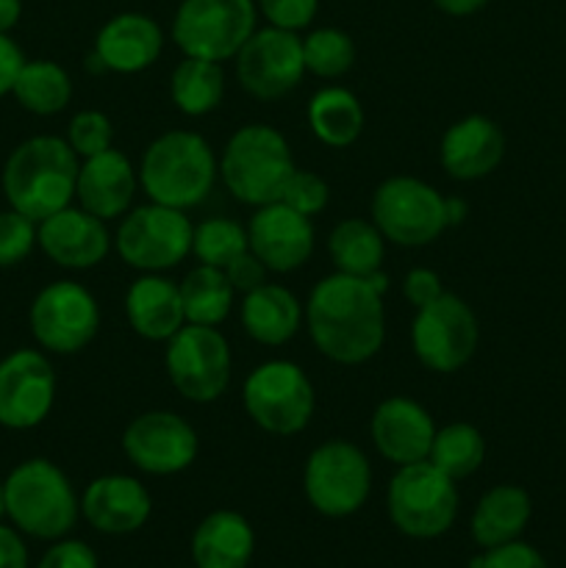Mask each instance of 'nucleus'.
Instances as JSON below:
<instances>
[{
	"label": "nucleus",
	"mask_w": 566,
	"mask_h": 568,
	"mask_svg": "<svg viewBox=\"0 0 566 568\" xmlns=\"http://www.w3.org/2000/svg\"><path fill=\"white\" fill-rule=\"evenodd\" d=\"M372 442L377 453L394 466H411L427 460L436 425L420 403L408 397H388L372 416Z\"/></svg>",
	"instance_id": "obj_20"
},
{
	"label": "nucleus",
	"mask_w": 566,
	"mask_h": 568,
	"mask_svg": "<svg viewBox=\"0 0 566 568\" xmlns=\"http://www.w3.org/2000/svg\"><path fill=\"white\" fill-rule=\"evenodd\" d=\"M442 166L455 181H481L492 175L505 155V133L494 120L469 114L444 131Z\"/></svg>",
	"instance_id": "obj_21"
},
{
	"label": "nucleus",
	"mask_w": 566,
	"mask_h": 568,
	"mask_svg": "<svg viewBox=\"0 0 566 568\" xmlns=\"http://www.w3.org/2000/svg\"><path fill=\"white\" fill-rule=\"evenodd\" d=\"M305 75L303 39L294 31L266 26L236 53V78L247 94L259 100H281L297 89Z\"/></svg>",
	"instance_id": "obj_15"
},
{
	"label": "nucleus",
	"mask_w": 566,
	"mask_h": 568,
	"mask_svg": "<svg viewBox=\"0 0 566 568\" xmlns=\"http://www.w3.org/2000/svg\"><path fill=\"white\" fill-rule=\"evenodd\" d=\"M244 410L270 436H297L314 416V386L292 361L255 366L242 388Z\"/></svg>",
	"instance_id": "obj_8"
},
{
	"label": "nucleus",
	"mask_w": 566,
	"mask_h": 568,
	"mask_svg": "<svg viewBox=\"0 0 566 568\" xmlns=\"http://www.w3.org/2000/svg\"><path fill=\"white\" fill-rule=\"evenodd\" d=\"M216 155L200 133L170 131L148 144L139 164V186L150 203L170 209H194L216 183Z\"/></svg>",
	"instance_id": "obj_3"
},
{
	"label": "nucleus",
	"mask_w": 566,
	"mask_h": 568,
	"mask_svg": "<svg viewBox=\"0 0 566 568\" xmlns=\"http://www.w3.org/2000/svg\"><path fill=\"white\" fill-rule=\"evenodd\" d=\"M255 6L270 26L297 33L314 22L320 0H255Z\"/></svg>",
	"instance_id": "obj_40"
},
{
	"label": "nucleus",
	"mask_w": 566,
	"mask_h": 568,
	"mask_svg": "<svg viewBox=\"0 0 566 568\" xmlns=\"http://www.w3.org/2000/svg\"><path fill=\"white\" fill-rule=\"evenodd\" d=\"M37 568H98V558L83 541H59L44 552Z\"/></svg>",
	"instance_id": "obj_43"
},
{
	"label": "nucleus",
	"mask_w": 566,
	"mask_h": 568,
	"mask_svg": "<svg viewBox=\"0 0 566 568\" xmlns=\"http://www.w3.org/2000/svg\"><path fill=\"white\" fill-rule=\"evenodd\" d=\"M327 200H331V186L309 170H294L281 194V203L303 216H316L320 211H325Z\"/></svg>",
	"instance_id": "obj_39"
},
{
	"label": "nucleus",
	"mask_w": 566,
	"mask_h": 568,
	"mask_svg": "<svg viewBox=\"0 0 566 568\" xmlns=\"http://www.w3.org/2000/svg\"><path fill=\"white\" fill-rule=\"evenodd\" d=\"M6 516V486H3V480H0V519H3Z\"/></svg>",
	"instance_id": "obj_51"
},
{
	"label": "nucleus",
	"mask_w": 566,
	"mask_h": 568,
	"mask_svg": "<svg viewBox=\"0 0 566 568\" xmlns=\"http://www.w3.org/2000/svg\"><path fill=\"white\" fill-rule=\"evenodd\" d=\"M303 488L316 514L327 519L353 516L370 497V460L350 442L320 444L305 464Z\"/></svg>",
	"instance_id": "obj_13"
},
{
	"label": "nucleus",
	"mask_w": 566,
	"mask_h": 568,
	"mask_svg": "<svg viewBox=\"0 0 566 568\" xmlns=\"http://www.w3.org/2000/svg\"><path fill=\"white\" fill-rule=\"evenodd\" d=\"M137 183L139 172L133 170L128 155L109 148L92 159H83L78 170L75 200L83 211L109 222L125 214L137 194Z\"/></svg>",
	"instance_id": "obj_23"
},
{
	"label": "nucleus",
	"mask_w": 566,
	"mask_h": 568,
	"mask_svg": "<svg viewBox=\"0 0 566 568\" xmlns=\"http://www.w3.org/2000/svg\"><path fill=\"white\" fill-rule=\"evenodd\" d=\"M3 486L6 516L26 536L55 541L75 527L81 503L64 471L48 458H31L11 469Z\"/></svg>",
	"instance_id": "obj_5"
},
{
	"label": "nucleus",
	"mask_w": 566,
	"mask_h": 568,
	"mask_svg": "<svg viewBox=\"0 0 566 568\" xmlns=\"http://www.w3.org/2000/svg\"><path fill=\"white\" fill-rule=\"evenodd\" d=\"M481 342L477 316L455 294L444 292L433 303L416 308L411 322V347L422 366L438 375H449L466 366Z\"/></svg>",
	"instance_id": "obj_11"
},
{
	"label": "nucleus",
	"mask_w": 566,
	"mask_h": 568,
	"mask_svg": "<svg viewBox=\"0 0 566 568\" xmlns=\"http://www.w3.org/2000/svg\"><path fill=\"white\" fill-rule=\"evenodd\" d=\"M250 250L270 272H294L314 253V225L311 216L297 214L286 203H270L255 209L247 225Z\"/></svg>",
	"instance_id": "obj_18"
},
{
	"label": "nucleus",
	"mask_w": 566,
	"mask_h": 568,
	"mask_svg": "<svg viewBox=\"0 0 566 568\" xmlns=\"http://www.w3.org/2000/svg\"><path fill=\"white\" fill-rule=\"evenodd\" d=\"M222 272H225L228 281H231V286L236 288V292L250 294V292H253V288L264 286V283H266V272H270V270H266V266L261 264L259 255H255L253 250H247V253L236 255V258H233L231 264H228Z\"/></svg>",
	"instance_id": "obj_42"
},
{
	"label": "nucleus",
	"mask_w": 566,
	"mask_h": 568,
	"mask_svg": "<svg viewBox=\"0 0 566 568\" xmlns=\"http://www.w3.org/2000/svg\"><path fill=\"white\" fill-rule=\"evenodd\" d=\"M259 6L255 0H183L172 20V39L183 55L209 61L236 59L253 37Z\"/></svg>",
	"instance_id": "obj_7"
},
{
	"label": "nucleus",
	"mask_w": 566,
	"mask_h": 568,
	"mask_svg": "<svg viewBox=\"0 0 566 568\" xmlns=\"http://www.w3.org/2000/svg\"><path fill=\"white\" fill-rule=\"evenodd\" d=\"M433 3L449 17H469L475 11H481L488 0H433Z\"/></svg>",
	"instance_id": "obj_47"
},
{
	"label": "nucleus",
	"mask_w": 566,
	"mask_h": 568,
	"mask_svg": "<svg viewBox=\"0 0 566 568\" xmlns=\"http://www.w3.org/2000/svg\"><path fill=\"white\" fill-rule=\"evenodd\" d=\"M125 316L133 333L148 342H170L183 325L181 286L159 272H144L125 294Z\"/></svg>",
	"instance_id": "obj_25"
},
{
	"label": "nucleus",
	"mask_w": 566,
	"mask_h": 568,
	"mask_svg": "<svg viewBox=\"0 0 566 568\" xmlns=\"http://www.w3.org/2000/svg\"><path fill=\"white\" fill-rule=\"evenodd\" d=\"M37 222L20 211H0V270L17 266L37 247Z\"/></svg>",
	"instance_id": "obj_38"
},
{
	"label": "nucleus",
	"mask_w": 566,
	"mask_h": 568,
	"mask_svg": "<svg viewBox=\"0 0 566 568\" xmlns=\"http://www.w3.org/2000/svg\"><path fill=\"white\" fill-rule=\"evenodd\" d=\"M87 72H89V75H105V72H109V70H105L103 59H100V55L94 53V50L87 55Z\"/></svg>",
	"instance_id": "obj_50"
},
{
	"label": "nucleus",
	"mask_w": 566,
	"mask_h": 568,
	"mask_svg": "<svg viewBox=\"0 0 566 568\" xmlns=\"http://www.w3.org/2000/svg\"><path fill=\"white\" fill-rule=\"evenodd\" d=\"M305 72L316 78H342L355 61V44L342 28H316L303 39Z\"/></svg>",
	"instance_id": "obj_36"
},
{
	"label": "nucleus",
	"mask_w": 566,
	"mask_h": 568,
	"mask_svg": "<svg viewBox=\"0 0 566 568\" xmlns=\"http://www.w3.org/2000/svg\"><path fill=\"white\" fill-rule=\"evenodd\" d=\"M403 294L414 308H422V305L433 303V300L444 294L442 277L433 270H411L408 275H405Z\"/></svg>",
	"instance_id": "obj_44"
},
{
	"label": "nucleus",
	"mask_w": 566,
	"mask_h": 568,
	"mask_svg": "<svg viewBox=\"0 0 566 568\" xmlns=\"http://www.w3.org/2000/svg\"><path fill=\"white\" fill-rule=\"evenodd\" d=\"M305 325L314 347L333 364H366L381 353L386 338L383 294L366 277L327 275L311 292Z\"/></svg>",
	"instance_id": "obj_1"
},
{
	"label": "nucleus",
	"mask_w": 566,
	"mask_h": 568,
	"mask_svg": "<svg viewBox=\"0 0 566 568\" xmlns=\"http://www.w3.org/2000/svg\"><path fill=\"white\" fill-rule=\"evenodd\" d=\"M383 233L370 220H344L333 227L327 239V253H331L336 272L353 277H370L372 272L383 270L386 247H383Z\"/></svg>",
	"instance_id": "obj_30"
},
{
	"label": "nucleus",
	"mask_w": 566,
	"mask_h": 568,
	"mask_svg": "<svg viewBox=\"0 0 566 568\" xmlns=\"http://www.w3.org/2000/svg\"><path fill=\"white\" fill-rule=\"evenodd\" d=\"M469 214V205L464 203L461 197H444V216H447V227L461 225Z\"/></svg>",
	"instance_id": "obj_49"
},
{
	"label": "nucleus",
	"mask_w": 566,
	"mask_h": 568,
	"mask_svg": "<svg viewBox=\"0 0 566 568\" xmlns=\"http://www.w3.org/2000/svg\"><path fill=\"white\" fill-rule=\"evenodd\" d=\"M161 50H164V33L159 22L139 11L111 17L94 39V53L103 59L105 70L120 75H137L153 67Z\"/></svg>",
	"instance_id": "obj_24"
},
{
	"label": "nucleus",
	"mask_w": 566,
	"mask_h": 568,
	"mask_svg": "<svg viewBox=\"0 0 566 568\" xmlns=\"http://www.w3.org/2000/svg\"><path fill=\"white\" fill-rule=\"evenodd\" d=\"M372 222L400 247H425L447 231L444 197L420 178H388L372 194Z\"/></svg>",
	"instance_id": "obj_10"
},
{
	"label": "nucleus",
	"mask_w": 566,
	"mask_h": 568,
	"mask_svg": "<svg viewBox=\"0 0 566 568\" xmlns=\"http://www.w3.org/2000/svg\"><path fill=\"white\" fill-rule=\"evenodd\" d=\"M28 325L39 347L55 355H75L98 336V300L81 283L55 281L33 297Z\"/></svg>",
	"instance_id": "obj_14"
},
{
	"label": "nucleus",
	"mask_w": 566,
	"mask_h": 568,
	"mask_svg": "<svg viewBox=\"0 0 566 568\" xmlns=\"http://www.w3.org/2000/svg\"><path fill=\"white\" fill-rule=\"evenodd\" d=\"M309 125L327 148H350L364 131V109L350 89L325 87L311 98Z\"/></svg>",
	"instance_id": "obj_29"
},
{
	"label": "nucleus",
	"mask_w": 566,
	"mask_h": 568,
	"mask_svg": "<svg viewBox=\"0 0 566 568\" xmlns=\"http://www.w3.org/2000/svg\"><path fill=\"white\" fill-rule=\"evenodd\" d=\"M0 568H28V549L11 527L0 525Z\"/></svg>",
	"instance_id": "obj_46"
},
{
	"label": "nucleus",
	"mask_w": 566,
	"mask_h": 568,
	"mask_svg": "<svg viewBox=\"0 0 566 568\" xmlns=\"http://www.w3.org/2000/svg\"><path fill=\"white\" fill-rule=\"evenodd\" d=\"M242 325L253 342L266 347H281L297 336L303 325V305L289 288L277 283H264L244 294Z\"/></svg>",
	"instance_id": "obj_27"
},
{
	"label": "nucleus",
	"mask_w": 566,
	"mask_h": 568,
	"mask_svg": "<svg viewBox=\"0 0 566 568\" xmlns=\"http://www.w3.org/2000/svg\"><path fill=\"white\" fill-rule=\"evenodd\" d=\"M83 519L105 536L137 532L150 519V494L137 477L105 475L89 483L81 499Z\"/></svg>",
	"instance_id": "obj_22"
},
{
	"label": "nucleus",
	"mask_w": 566,
	"mask_h": 568,
	"mask_svg": "<svg viewBox=\"0 0 566 568\" xmlns=\"http://www.w3.org/2000/svg\"><path fill=\"white\" fill-rule=\"evenodd\" d=\"M483 458H486V438L475 425H466V422H453L436 430L431 455H427V460L455 483L475 475L483 466Z\"/></svg>",
	"instance_id": "obj_34"
},
{
	"label": "nucleus",
	"mask_w": 566,
	"mask_h": 568,
	"mask_svg": "<svg viewBox=\"0 0 566 568\" xmlns=\"http://www.w3.org/2000/svg\"><path fill=\"white\" fill-rule=\"evenodd\" d=\"M294 170L297 166L283 133L259 122L239 128L220 155L222 183L239 203L253 209L277 203Z\"/></svg>",
	"instance_id": "obj_4"
},
{
	"label": "nucleus",
	"mask_w": 566,
	"mask_h": 568,
	"mask_svg": "<svg viewBox=\"0 0 566 568\" xmlns=\"http://www.w3.org/2000/svg\"><path fill=\"white\" fill-rule=\"evenodd\" d=\"M483 568H549L538 549L530 544L511 541L503 547H494L483 555Z\"/></svg>",
	"instance_id": "obj_41"
},
{
	"label": "nucleus",
	"mask_w": 566,
	"mask_h": 568,
	"mask_svg": "<svg viewBox=\"0 0 566 568\" xmlns=\"http://www.w3.org/2000/svg\"><path fill=\"white\" fill-rule=\"evenodd\" d=\"M170 94L178 111L186 116H205L220 109L222 94H225V72H222L220 61L186 55L172 70Z\"/></svg>",
	"instance_id": "obj_32"
},
{
	"label": "nucleus",
	"mask_w": 566,
	"mask_h": 568,
	"mask_svg": "<svg viewBox=\"0 0 566 568\" xmlns=\"http://www.w3.org/2000/svg\"><path fill=\"white\" fill-rule=\"evenodd\" d=\"M198 433L172 410L139 414L122 433V453L144 475L170 477L189 469L198 458Z\"/></svg>",
	"instance_id": "obj_16"
},
{
	"label": "nucleus",
	"mask_w": 566,
	"mask_h": 568,
	"mask_svg": "<svg viewBox=\"0 0 566 568\" xmlns=\"http://www.w3.org/2000/svg\"><path fill=\"white\" fill-rule=\"evenodd\" d=\"M247 231L239 222L225 220V216H214V220H205L194 227L192 253L198 255L200 264L225 270L236 255L247 253Z\"/></svg>",
	"instance_id": "obj_35"
},
{
	"label": "nucleus",
	"mask_w": 566,
	"mask_h": 568,
	"mask_svg": "<svg viewBox=\"0 0 566 568\" xmlns=\"http://www.w3.org/2000/svg\"><path fill=\"white\" fill-rule=\"evenodd\" d=\"M22 64H26V55H22L20 44L9 33H0V98L11 94Z\"/></svg>",
	"instance_id": "obj_45"
},
{
	"label": "nucleus",
	"mask_w": 566,
	"mask_h": 568,
	"mask_svg": "<svg viewBox=\"0 0 566 568\" xmlns=\"http://www.w3.org/2000/svg\"><path fill=\"white\" fill-rule=\"evenodd\" d=\"M55 403V372L37 349H14L0 361V425L33 430Z\"/></svg>",
	"instance_id": "obj_17"
},
{
	"label": "nucleus",
	"mask_w": 566,
	"mask_h": 568,
	"mask_svg": "<svg viewBox=\"0 0 566 568\" xmlns=\"http://www.w3.org/2000/svg\"><path fill=\"white\" fill-rule=\"evenodd\" d=\"M388 519L408 538H438L458 516V488L431 460L400 466L388 480Z\"/></svg>",
	"instance_id": "obj_6"
},
{
	"label": "nucleus",
	"mask_w": 566,
	"mask_h": 568,
	"mask_svg": "<svg viewBox=\"0 0 566 568\" xmlns=\"http://www.w3.org/2000/svg\"><path fill=\"white\" fill-rule=\"evenodd\" d=\"M75 150L59 136H33L11 150L3 166V194L9 209L20 211L39 225L75 200Z\"/></svg>",
	"instance_id": "obj_2"
},
{
	"label": "nucleus",
	"mask_w": 566,
	"mask_h": 568,
	"mask_svg": "<svg viewBox=\"0 0 566 568\" xmlns=\"http://www.w3.org/2000/svg\"><path fill=\"white\" fill-rule=\"evenodd\" d=\"M178 286H181L186 325L216 327L231 314L236 288L231 286L225 272L216 270V266H194Z\"/></svg>",
	"instance_id": "obj_31"
},
{
	"label": "nucleus",
	"mask_w": 566,
	"mask_h": 568,
	"mask_svg": "<svg viewBox=\"0 0 566 568\" xmlns=\"http://www.w3.org/2000/svg\"><path fill=\"white\" fill-rule=\"evenodd\" d=\"M22 0H0V33H9L20 22Z\"/></svg>",
	"instance_id": "obj_48"
},
{
	"label": "nucleus",
	"mask_w": 566,
	"mask_h": 568,
	"mask_svg": "<svg viewBox=\"0 0 566 568\" xmlns=\"http://www.w3.org/2000/svg\"><path fill=\"white\" fill-rule=\"evenodd\" d=\"M111 139H114V128L103 111H78L67 125V144L75 150L78 159H92L103 153L111 148Z\"/></svg>",
	"instance_id": "obj_37"
},
{
	"label": "nucleus",
	"mask_w": 566,
	"mask_h": 568,
	"mask_svg": "<svg viewBox=\"0 0 566 568\" xmlns=\"http://www.w3.org/2000/svg\"><path fill=\"white\" fill-rule=\"evenodd\" d=\"M194 225L186 211L161 203L133 209L120 222L114 247L131 270L164 272L181 264L192 253Z\"/></svg>",
	"instance_id": "obj_9"
},
{
	"label": "nucleus",
	"mask_w": 566,
	"mask_h": 568,
	"mask_svg": "<svg viewBox=\"0 0 566 568\" xmlns=\"http://www.w3.org/2000/svg\"><path fill=\"white\" fill-rule=\"evenodd\" d=\"M37 244L53 264L64 270H92L109 255L111 236L103 220L83 211L81 205H67L39 222Z\"/></svg>",
	"instance_id": "obj_19"
},
{
	"label": "nucleus",
	"mask_w": 566,
	"mask_h": 568,
	"mask_svg": "<svg viewBox=\"0 0 566 568\" xmlns=\"http://www.w3.org/2000/svg\"><path fill=\"white\" fill-rule=\"evenodd\" d=\"M11 94H14L17 103L26 111H31V114L53 116L70 105L72 81L70 75H67L64 67H59L55 61H26L20 75H17Z\"/></svg>",
	"instance_id": "obj_33"
},
{
	"label": "nucleus",
	"mask_w": 566,
	"mask_h": 568,
	"mask_svg": "<svg viewBox=\"0 0 566 568\" xmlns=\"http://www.w3.org/2000/svg\"><path fill=\"white\" fill-rule=\"evenodd\" d=\"M164 366L189 403H214L231 386V347L216 327L183 325L166 342Z\"/></svg>",
	"instance_id": "obj_12"
},
{
	"label": "nucleus",
	"mask_w": 566,
	"mask_h": 568,
	"mask_svg": "<svg viewBox=\"0 0 566 568\" xmlns=\"http://www.w3.org/2000/svg\"><path fill=\"white\" fill-rule=\"evenodd\" d=\"M253 527L236 510H214L192 536V558L198 568H244L253 558Z\"/></svg>",
	"instance_id": "obj_26"
},
{
	"label": "nucleus",
	"mask_w": 566,
	"mask_h": 568,
	"mask_svg": "<svg viewBox=\"0 0 566 568\" xmlns=\"http://www.w3.org/2000/svg\"><path fill=\"white\" fill-rule=\"evenodd\" d=\"M533 503L525 488L497 486L486 491L472 514V538L477 547L494 549L503 544L519 541L530 521Z\"/></svg>",
	"instance_id": "obj_28"
}]
</instances>
